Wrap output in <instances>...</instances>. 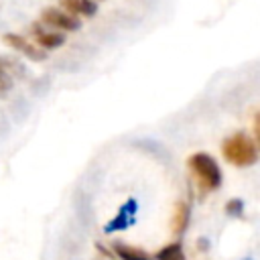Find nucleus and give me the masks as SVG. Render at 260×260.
<instances>
[{"mask_svg":"<svg viewBox=\"0 0 260 260\" xmlns=\"http://www.w3.org/2000/svg\"><path fill=\"white\" fill-rule=\"evenodd\" d=\"M223 158L236 167H250L258 160V144L244 132L228 136L221 144Z\"/></svg>","mask_w":260,"mask_h":260,"instance_id":"1","label":"nucleus"},{"mask_svg":"<svg viewBox=\"0 0 260 260\" xmlns=\"http://www.w3.org/2000/svg\"><path fill=\"white\" fill-rule=\"evenodd\" d=\"M195 181L203 191H215L221 185V169L217 160L207 152H195L187 160Z\"/></svg>","mask_w":260,"mask_h":260,"instance_id":"2","label":"nucleus"},{"mask_svg":"<svg viewBox=\"0 0 260 260\" xmlns=\"http://www.w3.org/2000/svg\"><path fill=\"white\" fill-rule=\"evenodd\" d=\"M41 20L45 24H49L55 30H77L81 26L79 16L69 14L67 10H59V8H45L41 14Z\"/></svg>","mask_w":260,"mask_h":260,"instance_id":"3","label":"nucleus"},{"mask_svg":"<svg viewBox=\"0 0 260 260\" xmlns=\"http://www.w3.org/2000/svg\"><path fill=\"white\" fill-rule=\"evenodd\" d=\"M2 41H4L10 49H14V51L22 53L24 57H28L30 61H43V59L47 57V53H45L43 49H39V45H32V43H30V41H26L22 35L8 32V35H4V37H2Z\"/></svg>","mask_w":260,"mask_h":260,"instance_id":"4","label":"nucleus"},{"mask_svg":"<svg viewBox=\"0 0 260 260\" xmlns=\"http://www.w3.org/2000/svg\"><path fill=\"white\" fill-rule=\"evenodd\" d=\"M32 39L37 41L39 47L51 51V49H57L65 43V32L61 30H55V28H45L41 24H32Z\"/></svg>","mask_w":260,"mask_h":260,"instance_id":"5","label":"nucleus"},{"mask_svg":"<svg viewBox=\"0 0 260 260\" xmlns=\"http://www.w3.org/2000/svg\"><path fill=\"white\" fill-rule=\"evenodd\" d=\"M134 213H136V201H134V199H128V201L120 207L118 215H116L114 219H110V223L104 228V232H106V234H112V232H122V230H126V228L134 221Z\"/></svg>","mask_w":260,"mask_h":260,"instance_id":"6","label":"nucleus"},{"mask_svg":"<svg viewBox=\"0 0 260 260\" xmlns=\"http://www.w3.org/2000/svg\"><path fill=\"white\" fill-rule=\"evenodd\" d=\"M61 6L73 16H93L98 12L95 0H61Z\"/></svg>","mask_w":260,"mask_h":260,"instance_id":"7","label":"nucleus"},{"mask_svg":"<svg viewBox=\"0 0 260 260\" xmlns=\"http://www.w3.org/2000/svg\"><path fill=\"white\" fill-rule=\"evenodd\" d=\"M114 252L120 260H154L148 252H144L142 248L130 246V244H122V242H114Z\"/></svg>","mask_w":260,"mask_h":260,"instance_id":"8","label":"nucleus"},{"mask_svg":"<svg viewBox=\"0 0 260 260\" xmlns=\"http://www.w3.org/2000/svg\"><path fill=\"white\" fill-rule=\"evenodd\" d=\"M187 225H189V205L185 201H179L177 207H175V215H173V232H175V236H183Z\"/></svg>","mask_w":260,"mask_h":260,"instance_id":"9","label":"nucleus"},{"mask_svg":"<svg viewBox=\"0 0 260 260\" xmlns=\"http://www.w3.org/2000/svg\"><path fill=\"white\" fill-rule=\"evenodd\" d=\"M154 260H185V252H183V244L181 242H171L167 246H162Z\"/></svg>","mask_w":260,"mask_h":260,"instance_id":"10","label":"nucleus"},{"mask_svg":"<svg viewBox=\"0 0 260 260\" xmlns=\"http://www.w3.org/2000/svg\"><path fill=\"white\" fill-rule=\"evenodd\" d=\"M10 87H12V81L8 75V61L0 57V95L6 93Z\"/></svg>","mask_w":260,"mask_h":260,"instance_id":"11","label":"nucleus"},{"mask_svg":"<svg viewBox=\"0 0 260 260\" xmlns=\"http://www.w3.org/2000/svg\"><path fill=\"white\" fill-rule=\"evenodd\" d=\"M242 211H244V201L242 199H230L225 203V213L228 215L238 217V215H242Z\"/></svg>","mask_w":260,"mask_h":260,"instance_id":"12","label":"nucleus"},{"mask_svg":"<svg viewBox=\"0 0 260 260\" xmlns=\"http://www.w3.org/2000/svg\"><path fill=\"white\" fill-rule=\"evenodd\" d=\"M254 134H256V142H258V146H260V112H258L256 118H254Z\"/></svg>","mask_w":260,"mask_h":260,"instance_id":"13","label":"nucleus"},{"mask_svg":"<svg viewBox=\"0 0 260 260\" xmlns=\"http://www.w3.org/2000/svg\"><path fill=\"white\" fill-rule=\"evenodd\" d=\"M246 260H250V258H246Z\"/></svg>","mask_w":260,"mask_h":260,"instance_id":"14","label":"nucleus"}]
</instances>
